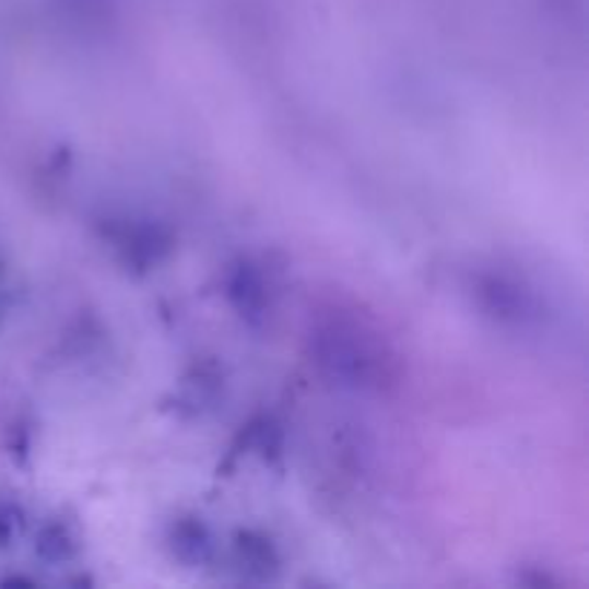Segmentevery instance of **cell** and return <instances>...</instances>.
Here are the masks:
<instances>
[{
	"instance_id": "obj_2",
	"label": "cell",
	"mask_w": 589,
	"mask_h": 589,
	"mask_svg": "<svg viewBox=\"0 0 589 589\" xmlns=\"http://www.w3.org/2000/svg\"><path fill=\"white\" fill-rule=\"evenodd\" d=\"M38 550H40V555L49 561H67L72 552H75V543H72L67 529L55 523V527H47L44 532H40Z\"/></svg>"
},
{
	"instance_id": "obj_1",
	"label": "cell",
	"mask_w": 589,
	"mask_h": 589,
	"mask_svg": "<svg viewBox=\"0 0 589 589\" xmlns=\"http://www.w3.org/2000/svg\"><path fill=\"white\" fill-rule=\"evenodd\" d=\"M173 550L181 561L190 564H202L210 555V535L208 529L199 520H181L179 527L173 529Z\"/></svg>"
}]
</instances>
